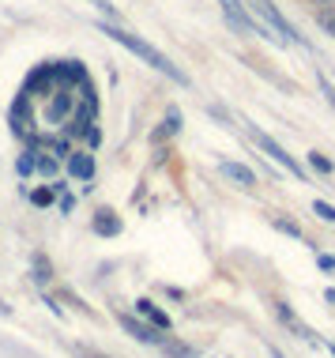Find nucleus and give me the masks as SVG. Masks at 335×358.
Instances as JSON below:
<instances>
[{
    "label": "nucleus",
    "mask_w": 335,
    "mask_h": 358,
    "mask_svg": "<svg viewBox=\"0 0 335 358\" xmlns=\"http://www.w3.org/2000/svg\"><path fill=\"white\" fill-rule=\"evenodd\" d=\"M248 136L256 140V148H260V151L267 155V159H275V162H279V166H283L286 173H294V178H305V170H302L298 162H294L290 155H286V151H283V148H279V143H275L271 136H267V132H260V129H248Z\"/></svg>",
    "instance_id": "nucleus-3"
},
{
    "label": "nucleus",
    "mask_w": 335,
    "mask_h": 358,
    "mask_svg": "<svg viewBox=\"0 0 335 358\" xmlns=\"http://www.w3.org/2000/svg\"><path fill=\"white\" fill-rule=\"evenodd\" d=\"M121 324H124V332H132L140 343H158V340H162V336H155V328L140 324L136 317H124V313H121Z\"/></svg>",
    "instance_id": "nucleus-7"
},
{
    "label": "nucleus",
    "mask_w": 335,
    "mask_h": 358,
    "mask_svg": "<svg viewBox=\"0 0 335 358\" xmlns=\"http://www.w3.org/2000/svg\"><path fill=\"white\" fill-rule=\"evenodd\" d=\"M102 34H110L113 42H117V45H124V50H128V53H136V57H143V61H147V64H155V69H158L162 76H166V80H174V83H188V80H185V72H181L177 64H174V61H170V57H166V53H158L155 45H147V42H143V38L128 34V31H121V27H102Z\"/></svg>",
    "instance_id": "nucleus-1"
},
{
    "label": "nucleus",
    "mask_w": 335,
    "mask_h": 358,
    "mask_svg": "<svg viewBox=\"0 0 335 358\" xmlns=\"http://www.w3.org/2000/svg\"><path fill=\"white\" fill-rule=\"evenodd\" d=\"M275 227H279L283 234H290V238H302V227L294 219H275Z\"/></svg>",
    "instance_id": "nucleus-11"
},
{
    "label": "nucleus",
    "mask_w": 335,
    "mask_h": 358,
    "mask_svg": "<svg viewBox=\"0 0 335 358\" xmlns=\"http://www.w3.org/2000/svg\"><path fill=\"white\" fill-rule=\"evenodd\" d=\"M313 211H317L324 222H335V208H332V204H324V200H317V204H313Z\"/></svg>",
    "instance_id": "nucleus-12"
},
{
    "label": "nucleus",
    "mask_w": 335,
    "mask_h": 358,
    "mask_svg": "<svg viewBox=\"0 0 335 358\" xmlns=\"http://www.w3.org/2000/svg\"><path fill=\"white\" fill-rule=\"evenodd\" d=\"M313 166H317L320 173H332V162L324 159V155H317V151H313Z\"/></svg>",
    "instance_id": "nucleus-13"
},
{
    "label": "nucleus",
    "mask_w": 335,
    "mask_h": 358,
    "mask_svg": "<svg viewBox=\"0 0 335 358\" xmlns=\"http://www.w3.org/2000/svg\"><path fill=\"white\" fill-rule=\"evenodd\" d=\"M271 358H283V355H279V351H271Z\"/></svg>",
    "instance_id": "nucleus-16"
},
{
    "label": "nucleus",
    "mask_w": 335,
    "mask_h": 358,
    "mask_svg": "<svg viewBox=\"0 0 335 358\" xmlns=\"http://www.w3.org/2000/svg\"><path fill=\"white\" fill-rule=\"evenodd\" d=\"M332 355H335V343H332Z\"/></svg>",
    "instance_id": "nucleus-17"
},
{
    "label": "nucleus",
    "mask_w": 335,
    "mask_h": 358,
    "mask_svg": "<svg viewBox=\"0 0 335 358\" xmlns=\"http://www.w3.org/2000/svg\"><path fill=\"white\" fill-rule=\"evenodd\" d=\"M94 230H98V234H106V238H113L121 230V219L113 215V211H98V215H94Z\"/></svg>",
    "instance_id": "nucleus-8"
},
{
    "label": "nucleus",
    "mask_w": 335,
    "mask_h": 358,
    "mask_svg": "<svg viewBox=\"0 0 335 358\" xmlns=\"http://www.w3.org/2000/svg\"><path fill=\"white\" fill-rule=\"evenodd\" d=\"M218 173H223L226 181H234V185H241V189H248V185H256V173L245 166V162H218Z\"/></svg>",
    "instance_id": "nucleus-5"
},
{
    "label": "nucleus",
    "mask_w": 335,
    "mask_h": 358,
    "mask_svg": "<svg viewBox=\"0 0 335 358\" xmlns=\"http://www.w3.org/2000/svg\"><path fill=\"white\" fill-rule=\"evenodd\" d=\"M317 264H320V272H335V257H320Z\"/></svg>",
    "instance_id": "nucleus-14"
},
{
    "label": "nucleus",
    "mask_w": 335,
    "mask_h": 358,
    "mask_svg": "<svg viewBox=\"0 0 335 358\" xmlns=\"http://www.w3.org/2000/svg\"><path fill=\"white\" fill-rule=\"evenodd\" d=\"M31 170H38V173H57V159H50V155H34V159H31Z\"/></svg>",
    "instance_id": "nucleus-10"
},
{
    "label": "nucleus",
    "mask_w": 335,
    "mask_h": 358,
    "mask_svg": "<svg viewBox=\"0 0 335 358\" xmlns=\"http://www.w3.org/2000/svg\"><path fill=\"white\" fill-rule=\"evenodd\" d=\"M253 8H256V12H264V19L275 27V31H279V38H283V42H298V34H294V27L286 23L283 15H279V8H275V4H267V0H256Z\"/></svg>",
    "instance_id": "nucleus-4"
},
{
    "label": "nucleus",
    "mask_w": 335,
    "mask_h": 358,
    "mask_svg": "<svg viewBox=\"0 0 335 358\" xmlns=\"http://www.w3.org/2000/svg\"><path fill=\"white\" fill-rule=\"evenodd\" d=\"M75 355H80V358H102V355H94V351H83V347H80Z\"/></svg>",
    "instance_id": "nucleus-15"
},
{
    "label": "nucleus",
    "mask_w": 335,
    "mask_h": 358,
    "mask_svg": "<svg viewBox=\"0 0 335 358\" xmlns=\"http://www.w3.org/2000/svg\"><path fill=\"white\" fill-rule=\"evenodd\" d=\"M136 306H140V313L147 317V321H155L158 328H170V317L162 313V309H158L155 302H151V298H143V302H136Z\"/></svg>",
    "instance_id": "nucleus-9"
},
{
    "label": "nucleus",
    "mask_w": 335,
    "mask_h": 358,
    "mask_svg": "<svg viewBox=\"0 0 335 358\" xmlns=\"http://www.w3.org/2000/svg\"><path fill=\"white\" fill-rule=\"evenodd\" d=\"M218 8H223V15L230 19V27L234 31H241V34H264V38H275V34H267L260 23H256L253 15H248V8L241 4V0H218Z\"/></svg>",
    "instance_id": "nucleus-2"
},
{
    "label": "nucleus",
    "mask_w": 335,
    "mask_h": 358,
    "mask_svg": "<svg viewBox=\"0 0 335 358\" xmlns=\"http://www.w3.org/2000/svg\"><path fill=\"white\" fill-rule=\"evenodd\" d=\"M68 173H72V178H80V181H91L94 178V155H87V151L68 155Z\"/></svg>",
    "instance_id": "nucleus-6"
}]
</instances>
